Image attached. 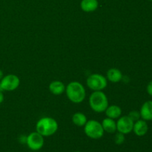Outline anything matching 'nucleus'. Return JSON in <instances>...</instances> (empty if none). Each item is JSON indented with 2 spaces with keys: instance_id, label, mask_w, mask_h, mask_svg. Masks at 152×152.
Masks as SVG:
<instances>
[{
  "instance_id": "16",
  "label": "nucleus",
  "mask_w": 152,
  "mask_h": 152,
  "mask_svg": "<svg viewBox=\"0 0 152 152\" xmlns=\"http://www.w3.org/2000/svg\"><path fill=\"white\" fill-rule=\"evenodd\" d=\"M72 121L74 125L77 126H84L86 123H87V117L84 114L80 112L75 113L72 117Z\"/></svg>"
},
{
  "instance_id": "17",
  "label": "nucleus",
  "mask_w": 152,
  "mask_h": 152,
  "mask_svg": "<svg viewBox=\"0 0 152 152\" xmlns=\"http://www.w3.org/2000/svg\"><path fill=\"white\" fill-rule=\"evenodd\" d=\"M125 142V134L122 133H117L114 137V142L117 145H121Z\"/></svg>"
},
{
  "instance_id": "1",
  "label": "nucleus",
  "mask_w": 152,
  "mask_h": 152,
  "mask_svg": "<svg viewBox=\"0 0 152 152\" xmlns=\"http://www.w3.org/2000/svg\"><path fill=\"white\" fill-rule=\"evenodd\" d=\"M68 99L74 103H80L86 98V89L79 82H71L65 87Z\"/></svg>"
},
{
  "instance_id": "5",
  "label": "nucleus",
  "mask_w": 152,
  "mask_h": 152,
  "mask_svg": "<svg viewBox=\"0 0 152 152\" xmlns=\"http://www.w3.org/2000/svg\"><path fill=\"white\" fill-rule=\"evenodd\" d=\"M107 85H108L107 79L102 74H91L87 79L88 87L94 91L103 90L106 88Z\"/></svg>"
},
{
  "instance_id": "3",
  "label": "nucleus",
  "mask_w": 152,
  "mask_h": 152,
  "mask_svg": "<svg viewBox=\"0 0 152 152\" xmlns=\"http://www.w3.org/2000/svg\"><path fill=\"white\" fill-rule=\"evenodd\" d=\"M89 105L91 109L95 112H104L108 106L107 96L102 91H94L91 94L89 97Z\"/></svg>"
},
{
  "instance_id": "2",
  "label": "nucleus",
  "mask_w": 152,
  "mask_h": 152,
  "mask_svg": "<svg viewBox=\"0 0 152 152\" xmlns=\"http://www.w3.org/2000/svg\"><path fill=\"white\" fill-rule=\"evenodd\" d=\"M58 123L52 117H42L37 123L36 129L43 137H50L58 130Z\"/></svg>"
},
{
  "instance_id": "12",
  "label": "nucleus",
  "mask_w": 152,
  "mask_h": 152,
  "mask_svg": "<svg viewBox=\"0 0 152 152\" xmlns=\"http://www.w3.org/2000/svg\"><path fill=\"white\" fill-rule=\"evenodd\" d=\"M50 93L54 95H61L65 91V86L61 81H53L49 85Z\"/></svg>"
},
{
  "instance_id": "6",
  "label": "nucleus",
  "mask_w": 152,
  "mask_h": 152,
  "mask_svg": "<svg viewBox=\"0 0 152 152\" xmlns=\"http://www.w3.org/2000/svg\"><path fill=\"white\" fill-rule=\"evenodd\" d=\"M20 80L19 78L15 74H7L4 76L0 80V86L1 89L6 91H12L19 87Z\"/></svg>"
},
{
  "instance_id": "24",
  "label": "nucleus",
  "mask_w": 152,
  "mask_h": 152,
  "mask_svg": "<svg viewBox=\"0 0 152 152\" xmlns=\"http://www.w3.org/2000/svg\"><path fill=\"white\" fill-rule=\"evenodd\" d=\"M74 152H80V151H74Z\"/></svg>"
},
{
  "instance_id": "23",
  "label": "nucleus",
  "mask_w": 152,
  "mask_h": 152,
  "mask_svg": "<svg viewBox=\"0 0 152 152\" xmlns=\"http://www.w3.org/2000/svg\"><path fill=\"white\" fill-rule=\"evenodd\" d=\"M0 91H3V90L1 89V86H0Z\"/></svg>"
},
{
  "instance_id": "9",
  "label": "nucleus",
  "mask_w": 152,
  "mask_h": 152,
  "mask_svg": "<svg viewBox=\"0 0 152 152\" xmlns=\"http://www.w3.org/2000/svg\"><path fill=\"white\" fill-rule=\"evenodd\" d=\"M148 130V126L145 120H138L134 123L133 132L138 137H142L146 134Z\"/></svg>"
},
{
  "instance_id": "7",
  "label": "nucleus",
  "mask_w": 152,
  "mask_h": 152,
  "mask_svg": "<svg viewBox=\"0 0 152 152\" xmlns=\"http://www.w3.org/2000/svg\"><path fill=\"white\" fill-rule=\"evenodd\" d=\"M44 137L37 132H32L27 136L26 144L31 151H37L41 149L44 145Z\"/></svg>"
},
{
  "instance_id": "25",
  "label": "nucleus",
  "mask_w": 152,
  "mask_h": 152,
  "mask_svg": "<svg viewBox=\"0 0 152 152\" xmlns=\"http://www.w3.org/2000/svg\"><path fill=\"white\" fill-rule=\"evenodd\" d=\"M150 1H152V0H150Z\"/></svg>"
},
{
  "instance_id": "11",
  "label": "nucleus",
  "mask_w": 152,
  "mask_h": 152,
  "mask_svg": "<svg viewBox=\"0 0 152 152\" xmlns=\"http://www.w3.org/2000/svg\"><path fill=\"white\" fill-rule=\"evenodd\" d=\"M99 3L97 0H82L80 7L85 12H93L97 9Z\"/></svg>"
},
{
  "instance_id": "10",
  "label": "nucleus",
  "mask_w": 152,
  "mask_h": 152,
  "mask_svg": "<svg viewBox=\"0 0 152 152\" xmlns=\"http://www.w3.org/2000/svg\"><path fill=\"white\" fill-rule=\"evenodd\" d=\"M140 117L144 120H152V101H147L144 102L141 107Z\"/></svg>"
},
{
  "instance_id": "13",
  "label": "nucleus",
  "mask_w": 152,
  "mask_h": 152,
  "mask_svg": "<svg viewBox=\"0 0 152 152\" xmlns=\"http://www.w3.org/2000/svg\"><path fill=\"white\" fill-rule=\"evenodd\" d=\"M101 124L103 128L104 132L112 134L117 131V123L113 119L109 118V117L104 119Z\"/></svg>"
},
{
  "instance_id": "8",
  "label": "nucleus",
  "mask_w": 152,
  "mask_h": 152,
  "mask_svg": "<svg viewBox=\"0 0 152 152\" xmlns=\"http://www.w3.org/2000/svg\"><path fill=\"white\" fill-rule=\"evenodd\" d=\"M134 122L131 120L129 116H123L119 118L117 123V130L120 133L127 134L133 131Z\"/></svg>"
},
{
  "instance_id": "19",
  "label": "nucleus",
  "mask_w": 152,
  "mask_h": 152,
  "mask_svg": "<svg viewBox=\"0 0 152 152\" xmlns=\"http://www.w3.org/2000/svg\"><path fill=\"white\" fill-rule=\"evenodd\" d=\"M147 92L150 96H152V80L147 86Z\"/></svg>"
},
{
  "instance_id": "4",
  "label": "nucleus",
  "mask_w": 152,
  "mask_h": 152,
  "mask_svg": "<svg viewBox=\"0 0 152 152\" xmlns=\"http://www.w3.org/2000/svg\"><path fill=\"white\" fill-rule=\"evenodd\" d=\"M84 126L85 134L91 139H100L104 135L105 132H104L102 124L96 120H88Z\"/></svg>"
},
{
  "instance_id": "14",
  "label": "nucleus",
  "mask_w": 152,
  "mask_h": 152,
  "mask_svg": "<svg viewBox=\"0 0 152 152\" xmlns=\"http://www.w3.org/2000/svg\"><path fill=\"white\" fill-rule=\"evenodd\" d=\"M107 78L111 83H119L123 79V74L117 68H111L107 72Z\"/></svg>"
},
{
  "instance_id": "18",
  "label": "nucleus",
  "mask_w": 152,
  "mask_h": 152,
  "mask_svg": "<svg viewBox=\"0 0 152 152\" xmlns=\"http://www.w3.org/2000/svg\"><path fill=\"white\" fill-rule=\"evenodd\" d=\"M129 117H130L131 120H133L134 122H136L137 120H140V112H138L137 111H131L130 113L129 114Z\"/></svg>"
},
{
  "instance_id": "15",
  "label": "nucleus",
  "mask_w": 152,
  "mask_h": 152,
  "mask_svg": "<svg viewBox=\"0 0 152 152\" xmlns=\"http://www.w3.org/2000/svg\"><path fill=\"white\" fill-rule=\"evenodd\" d=\"M105 111L107 117L113 119V120L119 118L122 114L121 108L116 105H110V106H108V108H106V110Z\"/></svg>"
},
{
  "instance_id": "22",
  "label": "nucleus",
  "mask_w": 152,
  "mask_h": 152,
  "mask_svg": "<svg viewBox=\"0 0 152 152\" xmlns=\"http://www.w3.org/2000/svg\"><path fill=\"white\" fill-rule=\"evenodd\" d=\"M3 77H4V74H3V71H1V69H0V80H1V79L3 78Z\"/></svg>"
},
{
  "instance_id": "21",
  "label": "nucleus",
  "mask_w": 152,
  "mask_h": 152,
  "mask_svg": "<svg viewBox=\"0 0 152 152\" xmlns=\"http://www.w3.org/2000/svg\"><path fill=\"white\" fill-rule=\"evenodd\" d=\"M4 99V94H3L2 91H0V104H1V102H3Z\"/></svg>"
},
{
  "instance_id": "20",
  "label": "nucleus",
  "mask_w": 152,
  "mask_h": 152,
  "mask_svg": "<svg viewBox=\"0 0 152 152\" xmlns=\"http://www.w3.org/2000/svg\"><path fill=\"white\" fill-rule=\"evenodd\" d=\"M19 140L21 143H25L26 144V140H27V136L25 135H21L20 137L19 138Z\"/></svg>"
}]
</instances>
